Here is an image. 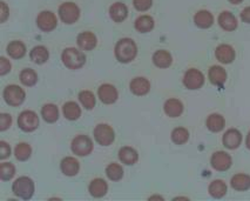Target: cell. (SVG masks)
<instances>
[{
  "instance_id": "ac0fdd59",
  "label": "cell",
  "mask_w": 250,
  "mask_h": 201,
  "mask_svg": "<svg viewBox=\"0 0 250 201\" xmlns=\"http://www.w3.org/2000/svg\"><path fill=\"white\" fill-rule=\"evenodd\" d=\"M165 113L170 118H177L182 114L183 104L179 99H169L165 103Z\"/></svg>"
},
{
  "instance_id": "f546056e",
  "label": "cell",
  "mask_w": 250,
  "mask_h": 201,
  "mask_svg": "<svg viewBox=\"0 0 250 201\" xmlns=\"http://www.w3.org/2000/svg\"><path fill=\"white\" fill-rule=\"evenodd\" d=\"M30 57L33 63L42 65V64H45L46 61L48 60L49 53H48L47 48L43 47V46H37V47H34L31 51Z\"/></svg>"
},
{
  "instance_id": "44dd1931",
  "label": "cell",
  "mask_w": 250,
  "mask_h": 201,
  "mask_svg": "<svg viewBox=\"0 0 250 201\" xmlns=\"http://www.w3.org/2000/svg\"><path fill=\"white\" fill-rule=\"evenodd\" d=\"M153 63L159 68H167L173 63V58H171L169 52L165 51V49H160V51H156L154 53Z\"/></svg>"
},
{
  "instance_id": "74e56055",
  "label": "cell",
  "mask_w": 250,
  "mask_h": 201,
  "mask_svg": "<svg viewBox=\"0 0 250 201\" xmlns=\"http://www.w3.org/2000/svg\"><path fill=\"white\" fill-rule=\"evenodd\" d=\"M79 100L81 105L85 107L86 110H92L95 106V97L92 92L83 91L79 94Z\"/></svg>"
},
{
  "instance_id": "d4e9b609",
  "label": "cell",
  "mask_w": 250,
  "mask_h": 201,
  "mask_svg": "<svg viewBox=\"0 0 250 201\" xmlns=\"http://www.w3.org/2000/svg\"><path fill=\"white\" fill-rule=\"evenodd\" d=\"M207 127L210 132L219 133L225 128L226 120L221 114H217V113H214V114H210L207 119Z\"/></svg>"
},
{
  "instance_id": "7402d4cb",
  "label": "cell",
  "mask_w": 250,
  "mask_h": 201,
  "mask_svg": "<svg viewBox=\"0 0 250 201\" xmlns=\"http://www.w3.org/2000/svg\"><path fill=\"white\" fill-rule=\"evenodd\" d=\"M150 89V84L146 78H135L130 83V91L135 95H146Z\"/></svg>"
},
{
  "instance_id": "d6a6232c",
  "label": "cell",
  "mask_w": 250,
  "mask_h": 201,
  "mask_svg": "<svg viewBox=\"0 0 250 201\" xmlns=\"http://www.w3.org/2000/svg\"><path fill=\"white\" fill-rule=\"evenodd\" d=\"M42 115L45 119V121L47 122H55L59 118V111L58 107L53 104H47L42 107Z\"/></svg>"
},
{
  "instance_id": "7c38bea8",
  "label": "cell",
  "mask_w": 250,
  "mask_h": 201,
  "mask_svg": "<svg viewBox=\"0 0 250 201\" xmlns=\"http://www.w3.org/2000/svg\"><path fill=\"white\" fill-rule=\"evenodd\" d=\"M223 145L228 150H236L242 142V134L236 128H230L223 135Z\"/></svg>"
},
{
  "instance_id": "60d3db41",
  "label": "cell",
  "mask_w": 250,
  "mask_h": 201,
  "mask_svg": "<svg viewBox=\"0 0 250 201\" xmlns=\"http://www.w3.org/2000/svg\"><path fill=\"white\" fill-rule=\"evenodd\" d=\"M11 124H12V118L10 114L4 113V114L0 115V130L6 131L11 126Z\"/></svg>"
},
{
  "instance_id": "4316f807",
  "label": "cell",
  "mask_w": 250,
  "mask_h": 201,
  "mask_svg": "<svg viewBox=\"0 0 250 201\" xmlns=\"http://www.w3.org/2000/svg\"><path fill=\"white\" fill-rule=\"evenodd\" d=\"M208 192L215 199H221L227 194V185L222 180H214L208 187Z\"/></svg>"
},
{
  "instance_id": "8fae6325",
  "label": "cell",
  "mask_w": 250,
  "mask_h": 201,
  "mask_svg": "<svg viewBox=\"0 0 250 201\" xmlns=\"http://www.w3.org/2000/svg\"><path fill=\"white\" fill-rule=\"evenodd\" d=\"M37 25L43 32L53 31L58 25L57 17L54 16V13L49 12V11H43V12L38 16Z\"/></svg>"
},
{
  "instance_id": "f6af8a7d",
  "label": "cell",
  "mask_w": 250,
  "mask_h": 201,
  "mask_svg": "<svg viewBox=\"0 0 250 201\" xmlns=\"http://www.w3.org/2000/svg\"><path fill=\"white\" fill-rule=\"evenodd\" d=\"M0 6H1V13H0L1 18H0V20H1V22H4L8 17V8L4 1L1 2V5H0Z\"/></svg>"
},
{
  "instance_id": "9a60e30c",
  "label": "cell",
  "mask_w": 250,
  "mask_h": 201,
  "mask_svg": "<svg viewBox=\"0 0 250 201\" xmlns=\"http://www.w3.org/2000/svg\"><path fill=\"white\" fill-rule=\"evenodd\" d=\"M217 22H219L220 27L222 28V30L228 31V32L235 31L238 25L236 17H235L232 13L228 12V11H223L222 13H220Z\"/></svg>"
},
{
  "instance_id": "8d00e7d4",
  "label": "cell",
  "mask_w": 250,
  "mask_h": 201,
  "mask_svg": "<svg viewBox=\"0 0 250 201\" xmlns=\"http://www.w3.org/2000/svg\"><path fill=\"white\" fill-rule=\"evenodd\" d=\"M14 154H16V158L19 160V161H26L27 159H30L32 154V148L28 144H19L18 146L16 147V151H14Z\"/></svg>"
},
{
  "instance_id": "5b68a950",
  "label": "cell",
  "mask_w": 250,
  "mask_h": 201,
  "mask_svg": "<svg viewBox=\"0 0 250 201\" xmlns=\"http://www.w3.org/2000/svg\"><path fill=\"white\" fill-rule=\"evenodd\" d=\"M59 16L65 24H74L80 17V10L73 2H65L59 8Z\"/></svg>"
},
{
  "instance_id": "f1b7e54d",
  "label": "cell",
  "mask_w": 250,
  "mask_h": 201,
  "mask_svg": "<svg viewBox=\"0 0 250 201\" xmlns=\"http://www.w3.org/2000/svg\"><path fill=\"white\" fill-rule=\"evenodd\" d=\"M63 115H65L66 119L68 120H77L79 119V116L81 115V110L79 107V105L74 101H68L63 105Z\"/></svg>"
},
{
  "instance_id": "7bdbcfd3",
  "label": "cell",
  "mask_w": 250,
  "mask_h": 201,
  "mask_svg": "<svg viewBox=\"0 0 250 201\" xmlns=\"http://www.w3.org/2000/svg\"><path fill=\"white\" fill-rule=\"evenodd\" d=\"M11 154V148L5 141L0 142V158L5 159Z\"/></svg>"
},
{
  "instance_id": "6da1fadb",
  "label": "cell",
  "mask_w": 250,
  "mask_h": 201,
  "mask_svg": "<svg viewBox=\"0 0 250 201\" xmlns=\"http://www.w3.org/2000/svg\"><path fill=\"white\" fill-rule=\"evenodd\" d=\"M136 53H138V47L132 39L125 38L116 44L115 57L120 63H129L134 60Z\"/></svg>"
},
{
  "instance_id": "d6986e66",
  "label": "cell",
  "mask_w": 250,
  "mask_h": 201,
  "mask_svg": "<svg viewBox=\"0 0 250 201\" xmlns=\"http://www.w3.org/2000/svg\"><path fill=\"white\" fill-rule=\"evenodd\" d=\"M78 45L83 51H91L97 46V37L91 32H83L78 36Z\"/></svg>"
},
{
  "instance_id": "7dc6e473",
  "label": "cell",
  "mask_w": 250,
  "mask_h": 201,
  "mask_svg": "<svg viewBox=\"0 0 250 201\" xmlns=\"http://www.w3.org/2000/svg\"><path fill=\"white\" fill-rule=\"evenodd\" d=\"M229 2H230V4H232V5H238V4H241V2L243 1V0H228Z\"/></svg>"
},
{
  "instance_id": "7a4b0ae2",
  "label": "cell",
  "mask_w": 250,
  "mask_h": 201,
  "mask_svg": "<svg viewBox=\"0 0 250 201\" xmlns=\"http://www.w3.org/2000/svg\"><path fill=\"white\" fill-rule=\"evenodd\" d=\"M62 63L69 69L81 68L86 63V57L83 52L78 51L75 48H66L62 52Z\"/></svg>"
},
{
  "instance_id": "cb8c5ba5",
  "label": "cell",
  "mask_w": 250,
  "mask_h": 201,
  "mask_svg": "<svg viewBox=\"0 0 250 201\" xmlns=\"http://www.w3.org/2000/svg\"><path fill=\"white\" fill-rule=\"evenodd\" d=\"M231 187L235 189V191L243 192L248 191L250 188V176L248 174H236L231 178L230 180Z\"/></svg>"
},
{
  "instance_id": "484cf974",
  "label": "cell",
  "mask_w": 250,
  "mask_h": 201,
  "mask_svg": "<svg viewBox=\"0 0 250 201\" xmlns=\"http://www.w3.org/2000/svg\"><path fill=\"white\" fill-rule=\"evenodd\" d=\"M119 159L126 165H134L139 159V154L134 148L122 147L119 152Z\"/></svg>"
},
{
  "instance_id": "ee69618b",
  "label": "cell",
  "mask_w": 250,
  "mask_h": 201,
  "mask_svg": "<svg viewBox=\"0 0 250 201\" xmlns=\"http://www.w3.org/2000/svg\"><path fill=\"white\" fill-rule=\"evenodd\" d=\"M241 19H242V22H246V24H250V6L246 7L242 12H241Z\"/></svg>"
},
{
  "instance_id": "2e32d148",
  "label": "cell",
  "mask_w": 250,
  "mask_h": 201,
  "mask_svg": "<svg viewBox=\"0 0 250 201\" xmlns=\"http://www.w3.org/2000/svg\"><path fill=\"white\" fill-rule=\"evenodd\" d=\"M209 80L215 86H223L227 80V72L221 66H211L209 69Z\"/></svg>"
},
{
  "instance_id": "277c9868",
  "label": "cell",
  "mask_w": 250,
  "mask_h": 201,
  "mask_svg": "<svg viewBox=\"0 0 250 201\" xmlns=\"http://www.w3.org/2000/svg\"><path fill=\"white\" fill-rule=\"evenodd\" d=\"M205 84V75L196 68L188 69L183 77V85L188 89H199Z\"/></svg>"
},
{
  "instance_id": "e575fe53",
  "label": "cell",
  "mask_w": 250,
  "mask_h": 201,
  "mask_svg": "<svg viewBox=\"0 0 250 201\" xmlns=\"http://www.w3.org/2000/svg\"><path fill=\"white\" fill-rule=\"evenodd\" d=\"M106 174L108 177V179L112 180V181H119L124 177V170H122L120 165L110 164L107 166Z\"/></svg>"
},
{
  "instance_id": "c3c4849f",
  "label": "cell",
  "mask_w": 250,
  "mask_h": 201,
  "mask_svg": "<svg viewBox=\"0 0 250 201\" xmlns=\"http://www.w3.org/2000/svg\"><path fill=\"white\" fill-rule=\"evenodd\" d=\"M152 199H164V198H162V197H152V198H150V200H152Z\"/></svg>"
},
{
  "instance_id": "b9f144b4",
  "label": "cell",
  "mask_w": 250,
  "mask_h": 201,
  "mask_svg": "<svg viewBox=\"0 0 250 201\" xmlns=\"http://www.w3.org/2000/svg\"><path fill=\"white\" fill-rule=\"evenodd\" d=\"M11 71V63L6 58H0V74L5 75Z\"/></svg>"
},
{
  "instance_id": "836d02e7",
  "label": "cell",
  "mask_w": 250,
  "mask_h": 201,
  "mask_svg": "<svg viewBox=\"0 0 250 201\" xmlns=\"http://www.w3.org/2000/svg\"><path fill=\"white\" fill-rule=\"evenodd\" d=\"M189 139V132L183 127H177L171 132V141L176 145H183Z\"/></svg>"
},
{
  "instance_id": "3957f363",
  "label": "cell",
  "mask_w": 250,
  "mask_h": 201,
  "mask_svg": "<svg viewBox=\"0 0 250 201\" xmlns=\"http://www.w3.org/2000/svg\"><path fill=\"white\" fill-rule=\"evenodd\" d=\"M13 193L24 200L31 199L34 193V182L27 177H21L13 183Z\"/></svg>"
},
{
  "instance_id": "d590c367",
  "label": "cell",
  "mask_w": 250,
  "mask_h": 201,
  "mask_svg": "<svg viewBox=\"0 0 250 201\" xmlns=\"http://www.w3.org/2000/svg\"><path fill=\"white\" fill-rule=\"evenodd\" d=\"M20 80H21V83L24 84L25 86H34L37 84L38 81V75L36 72L33 71V69L31 68H26L24 71L20 73Z\"/></svg>"
},
{
  "instance_id": "ba28073f",
  "label": "cell",
  "mask_w": 250,
  "mask_h": 201,
  "mask_svg": "<svg viewBox=\"0 0 250 201\" xmlns=\"http://www.w3.org/2000/svg\"><path fill=\"white\" fill-rule=\"evenodd\" d=\"M94 138L103 146H109L114 141L115 134L113 128L106 124H100L95 127Z\"/></svg>"
},
{
  "instance_id": "603a6c76",
  "label": "cell",
  "mask_w": 250,
  "mask_h": 201,
  "mask_svg": "<svg viewBox=\"0 0 250 201\" xmlns=\"http://www.w3.org/2000/svg\"><path fill=\"white\" fill-rule=\"evenodd\" d=\"M109 14L110 18L114 20V22H121L128 16V10H127L126 5L122 4V2H115V4L110 6Z\"/></svg>"
},
{
  "instance_id": "8992f818",
  "label": "cell",
  "mask_w": 250,
  "mask_h": 201,
  "mask_svg": "<svg viewBox=\"0 0 250 201\" xmlns=\"http://www.w3.org/2000/svg\"><path fill=\"white\" fill-rule=\"evenodd\" d=\"M93 151V142L88 136L78 135L72 141V152L79 156H88Z\"/></svg>"
},
{
  "instance_id": "1f68e13d",
  "label": "cell",
  "mask_w": 250,
  "mask_h": 201,
  "mask_svg": "<svg viewBox=\"0 0 250 201\" xmlns=\"http://www.w3.org/2000/svg\"><path fill=\"white\" fill-rule=\"evenodd\" d=\"M7 53L13 59H20L26 54V47L21 42H12L7 46Z\"/></svg>"
},
{
  "instance_id": "ab89813d",
  "label": "cell",
  "mask_w": 250,
  "mask_h": 201,
  "mask_svg": "<svg viewBox=\"0 0 250 201\" xmlns=\"http://www.w3.org/2000/svg\"><path fill=\"white\" fill-rule=\"evenodd\" d=\"M134 7L140 12L148 11L153 5V0H134Z\"/></svg>"
},
{
  "instance_id": "4dcf8cb0",
  "label": "cell",
  "mask_w": 250,
  "mask_h": 201,
  "mask_svg": "<svg viewBox=\"0 0 250 201\" xmlns=\"http://www.w3.org/2000/svg\"><path fill=\"white\" fill-rule=\"evenodd\" d=\"M135 28L141 33H147L154 28V20L149 16H141L136 19Z\"/></svg>"
},
{
  "instance_id": "9c48e42d",
  "label": "cell",
  "mask_w": 250,
  "mask_h": 201,
  "mask_svg": "<svg viewBox=\"0 0 250 201\" xmlns=\"http://www.w3.org/2000/svg\"><path fill=\"white\" fill-rule=\"evenodd\" d=\"M18 125L24 132H33L39 126V118L32 111H24L19 115Z\"/></svg>"
},
{
  "instance_id": "e0dca14e",
  "label": "cell",
  "mask_w": 250,
  "mask_h": 201,
  "mask_svg": "<svg viewBox=\"0 0 250 201\" xmlns=\"http://www.w3.org/2000/svg\"><path fill=\"white\" fill-rule=\"evenodd\" d=\"M194 22L199 28H206L211 27L214 24V16L207 10L199 11L195 16H194Z\"/></svg>"
},
{
  "instance_id": "5bb4252c",
  "label": "cell",
  "mask_w": 250,
  "mask_h": 201,
  "mask_svg": "<svg viewBox=\"0 0 250 201\" xmlns=\"http://www.w3.org/2000/svg\"><path fill=\"white\" fill-rule=\"evenodd\" d=\"M98 94L100 100L106 105L114 104L115 101L118 100V91H116L114 86L109 85V84H104V85H101L98 91Z\"/></svg>"
},
{
  "instance_id": "30bf717a",
  "label": "cell",
  "mask_w": 250,
  "mask_h": 201,
  "mask_svg": "<svg viewBox=\"0 0 250 201\" xmlns=\"http://www.w3.org/2000/svg\"><path fill=\"white\" fill-rule=\"evenodd\" d=\"M210 165L214 170L219 172H225L228 171L229 168L231 167L232 159L228 153L219 151V152H215L213 156H211Z\"/></svg>"
},
{
  "instance_id": "52a82bcc",
  "label": "cell",
  "mask_w": 250,
  "mask_h": 201,
  "mask_svg": "<svg viewBox=\"0 0 250 201\" xmlns=\"http://www.w3.org/2000/svg\"><path fill=\"white\" fill-rule=\"evenodd\" d=\"M4 98H5V101H6L10 106L16 107L24 103L25 92L21 87L17 85H10L5 89Z\"/></svg>"
},
{
  "instance_id": "ffe728a7",
  "label": "cell",
  "mask_w": 250,
  "mask_h": 201,
  "mask_svg": "<svg viewBox=\"0 0 250 201\" xmlns=\"http://www.w3.org/2000/svg\"><path fill=\"white\" fill-rule=\"evenodd\" d=\"M79 161L75 158H72V156H67V158H65L61 161V171H62V173L65 176H77L78 172H79Z\"/></svg>"
},
{
  "instance_id": "bcb514c9",
  "label": "cell",
  "mask_w": 250,
  "mask_h": 201,
  "mask_svg": "<svg viewBox=\"0 0 250 201\" xmlns=\"http://www.w3.org/2000/svg\"><path fill=\"white\" fill-rule=\"evenodd\" d=\"M246 146L248 150H250V131H249L248 135H247V139H246Z\"/></svg>"
},
{
  "instance_id": "4fadbf2b",
  "label": "cell",
  "mask_w": 250,
  "mask_h": 201,
  "mask_svg": "<svg viewBox=\"0 0 250 201\" xmlns=\"http://www.w3.org/2000/svg\"><path fill=\"white\" fill-rule=\"evenodd\" d=\"M235 49L227 44H222L215 49V57L222 64H231L235 60Z\"/></svg>"
},
{
  "instance_id": "f35d334b",
  "label": "cell",
  "mask_w": 250,
  "mask_h": 201,
  "mask_svg": "<svg viewBox=\"0 0 250 201\" xmlns=\"http://www.w3.org/2000/svg\"><path fill=\"white\" fill-rule=\"evenodd\" d=\"M16 174V168L10 162H2L1 166H0V178L4 181H7V180H11Z\"/></svg>"
},
{
  "instance_id": "83f0119b",
  "label": "cell",
  "mask_w": 250,
  "mask_h": 201,
  "mask_svg": "<svg viewBox=\"0 0 250 201\" xmlns=\"http://www.w3.org/2000/svg\"><path fill=\"white\" fill-rule=\"evenodd\" d=\"M107 182L103 179H94L89 185V193L94 198H101L107 193Z\"/></svg>"
}]
</instances>
